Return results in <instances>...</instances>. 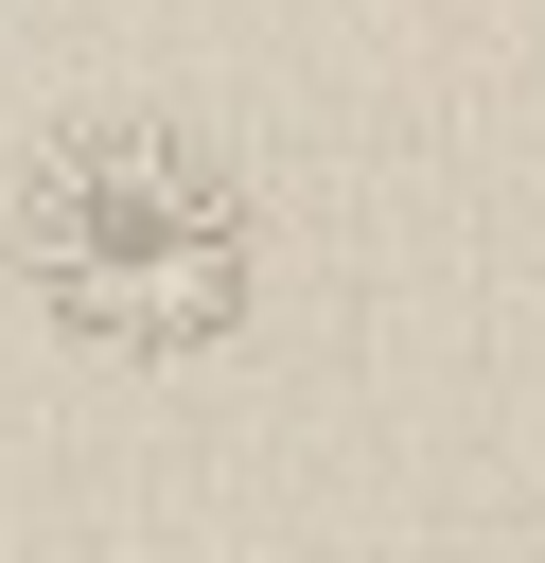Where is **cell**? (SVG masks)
I'll return each instance as SVG.
<instances>
[{
  "instance_id": "6da1fadb",
  "label": "cell",
  "mask_w": 545,
  "mask_h": 563,
  "mask_svg": "<svg viewBox=\"0 0 545 563\" xmlns=\"http://www.w3.org/2000/svg\"><path fill=\"white\" fill-rule=\"evenodd\" d=\"M0 264L18 299L70 334V352H123V369H176L211 334H246L264 299V211L211 141L176 123H70L18 158L0 194Z\"/></svg>"
}]
</instances>
